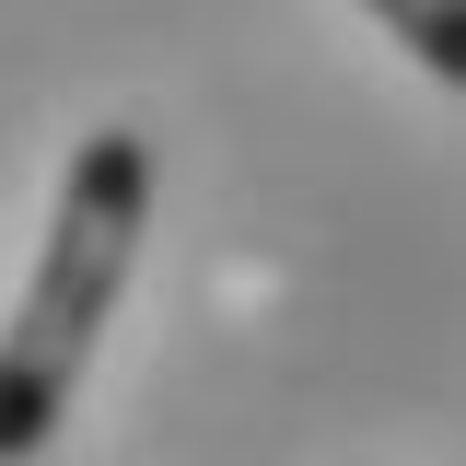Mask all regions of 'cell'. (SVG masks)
Returning a JSON list of instances; mask_svg holds the SVG:
<instances>
[{"instance_id":"6da1fadb","label":"cell","mask_w":466,"mask_h":466,"mask_svg":"<svg viewBox=\"0 0 466 466\" xmlns=\"http://www.w3.org/2000/svg\"><path fill=\"white\" fill-rule=\"evenodd\" d=\"M140 233H152V140L140 128H94L70 152V175H58L35 280H24L12 327H0V466H35L58 443V420L82 397V361L106 339V315L128 303Z\"/></svg>"},{"instance_id":"7a4b0ae2","label":"cell","mask_w":466,"mask_h":466,"mask_svg":"<svg viewBox=\"0 0 466 466\" xmlns=\"http://www.w3.org/2000/svg\"><path fill=\"white\" fill-rule=\"evenodd\" d=\"M361 12H373L431 82H455V94H466V0H361Z\"/></svg>"}]
</instances>
